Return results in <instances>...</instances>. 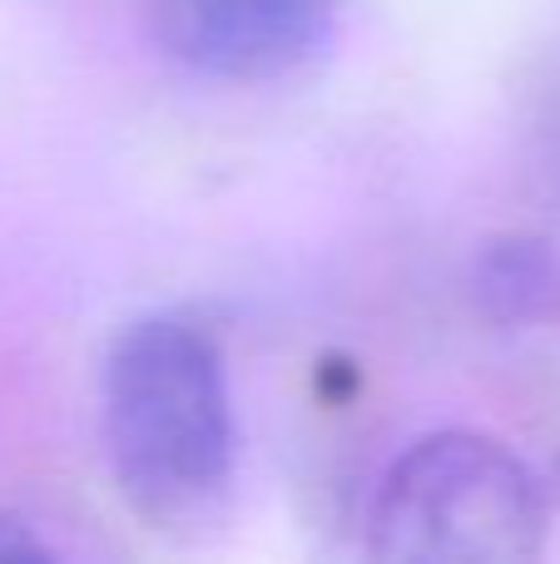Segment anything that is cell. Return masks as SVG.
<instances>
[{
    "instance_id": "7a4b0ae2",
    "label": "cell",
    "mask_w": 560,
    "mask_h": 564,
    "mask_svg": "<svg viewBox=\"0 0 560 564\" xmlns=\"http://www.w3.org/2000/svg\"><path fill=\"white\" fill-rule=\"evenodd\" d=\"M551 500L506 441L432 431L383 470L367 555L387 564H521L546 550Z\"/></svg>"
},
{
    "instance_id": "3957f363",
    "label": "cell",
    "mask_w": 560,
    "mask_h": 564,
    "mask_svg": "<svg viewBox=\"0 0 560 564\" xmlns=\"http://www.w3.org/2000/svg\"><path fill=\"white\" fill-rule=\"evenodd\" d=\"M149 25L174 65L258 85L293 75L327 45L337 0H149Z\"/></svg>"
},
{
    "instance_id": "277c9868",
    "label": "cell",
    "mask_w": 560,
    "mask_h": 564,
    "mask_svg": "<svg viewBox=\"0 0 560 564\" xmlns=\"http://www.w3.org/2000/svg\"><path fill=\"white\" fill-rule=\"evenodd\" d=\"M472 302L502 327H560V243L536 234H506L476 248Z\"/></svg>"
},
{
    "instance_id": "5b68a950",
    "label": "cell",
    "mask_w": 560,
    "mask_h": 564,
    "mask_svg": "<svg viewBox=\"0 0 560 564\" xmlns=\"http://www.w3.org/2000/svg\"><path fill=\"white\" fill-rule=\"evenodd\" d=\"M50 555H55L50 540H40L35 530H30V520L0 510V560H50Z\"/></svg>"
},
{
    "instance_id": "6da1fadb",
    "label": "cell",
    "mask_w": 560,
    "mask_h": 564,
    "mask_svg": "<svg viewBox=\"0 0 560 564\" xmlns=\"http://www.w3.org/2000/svg\"><path fill=\"white\" fill-rule=\"evenodd\" d=\"M99 426L115 490L149 530H204L234 490V391L214 332L174 312L129 322L105 357Z\"/></svg>"
}]
</instances>
